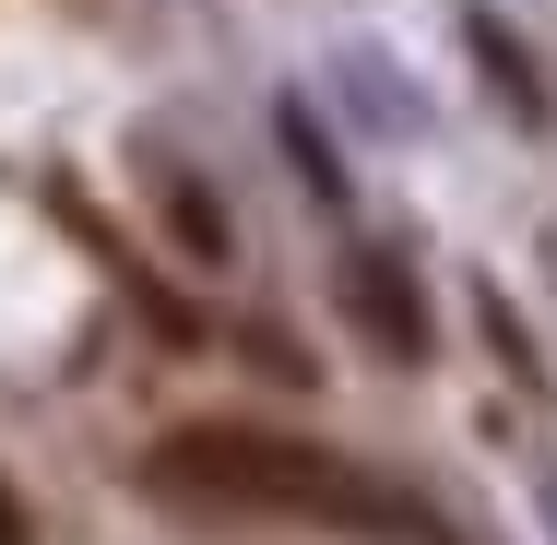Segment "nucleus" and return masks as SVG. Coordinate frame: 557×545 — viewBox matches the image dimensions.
I'll return each instance as SVG.
<instances>
[{"instance_id":"obj_2","label":"nucleus","mask_w":557,"mask_h":545,"mask_svg":"<svg viewBox=\"0 0 557 545\" xmlns=\"http://www.w3.org/2000/svg\"><path fill=\"white\" fill-rule=\"evenodd\" d=\"M344 321L368 332V356L428 368V297H416V273H404L392 249H356V261H344Z\"/></svg>"},{"instance_id":"obj_4","label":"nucleus","mask_w":557,"mask_h":545,"mask_svg":"<svg viewBox=\"0 0 557 545\" xmlns=\"http://www.w3.org/2000/svg\"><path fill=\"white\" fill-rule=\"evenodd\" d=\"M0 545H36V534H24V510H12V486H0Z\"/></svg>"},{"instance_id":"obj_3","label":"nucleus","mask_w":557,"mask_h":545,"mask_svg":"<svg viewBox=\"0 0 557 545\" xmlns=\"http://www.w3.org/2000/svg\"><path fill=\"white\" fill-rule=\"evenodd\" d=\"M166 225H178V249H190V261H225V214L190 190V178H166Z\"/></svg>"},{"instance_id":"obj_1","label":"nucleus","mask_w":557,"mask_h":545,"mask_svg":"<svg viewBox=\"0 0 557 545\" xmlns=\"http://www.w3.org/2000/svg\"><path fill=\"white\" fill-rule=\"evenodd\" d=\"M154 498L178 510H261V522H333V534H368V545H450V522L428 498L356 474L344 450H309L285 428H178L154 462H143Z\"/></svg>"}]
</instances>
